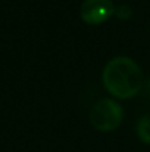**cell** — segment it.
<instances>
[{"label": "cell", "instance_id": "1", "mask_svg": "<svg viewBox=\"0 0 150 152\" xmlns=\"http://www.w3.org/2000/svg\"><path fill=\"white\" fill-rule=\"evenodd\" d=\"M106 90L119 99L134 98L141 86L143 75L137 62L128 56H116L110 59L101 74Z\"/></svg>", "mask_w": 150, "mask_h": 152}, {"label": "cell", "instance_id": "2", "mask_svg": "<svg viewBox=\"0 0 150 152\" xmlns=\"http://www.w3.org/2000/svg\"><path fill=\"white\" fill-rule=\"evenodd\" d=\"M122 106L112 99H99L90 111V123L99 132H112L122 123Z\"/></svg>", "mask_w": 150, "mask_h": 152}, {"label": "cell", "instance_id": "3", "mask_svg": "<svg viewBox=\"0 0 150 152\" xmlns=\"http://www.w3.org/2000/svg\"><path fill=\"white\" fill-rule=\"evenodd\" d=\"M115 13V6L110 0H84L80 9V15L84 22L97 25L107 21Z\"/></svg>", "mask_w": 150, "mask_h": 152}, {"label": "cell", "instance_id": "4", "mask_svg": "<svg viewBox=\"0 0 150 152\" xmlns=\"http://www.w3.org/2000/svg\"><path fill=\"white\" fill-rule=\"evenodd\" d=\"M136 132H137L138 139H140L143 143L150 145V114L149 115H143V117L137 121Z\"/></svg>", "mask_w": 150, "mask_h": 152}, {"label": "cell", "instance_id": "5", "mask_svg": "<svg viewBox=\"0 0 150 152\" xmlns=\"http://www.w3.org/2000/svg\"><path fill=\"white\" fill-rule=\"evenodd\" d=\"M115 13H116V16L119 19H130L131 15H133V10H131V7L128 4H121V6H118L115 9Z\"/></svg>", "mask_w": 150, "mask_h": 152}]
</instances>
